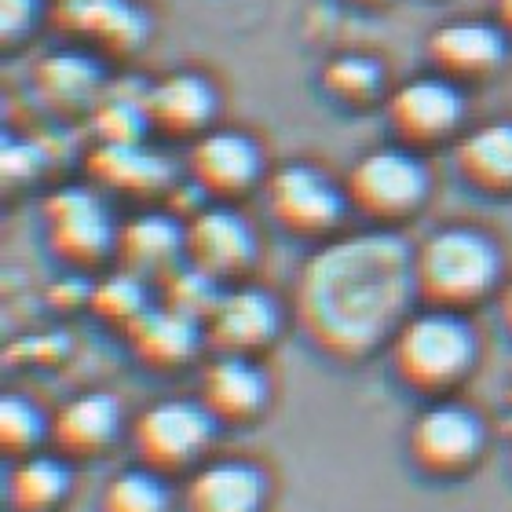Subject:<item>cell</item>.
Returning a JSON list of instances; mask_svg holds the SVG:
<instances>
[{"instance_id":"6da1fadb","label":"cell","mask_w":512,"mask_h":512,"mask_svg":"<svg viewBox=\"0 0 512 512\" xmlns=\"http://www.w3.org/2000/svg\"><path fill=\"white\" fill-rule=\"evenodd\" d=\"M414 304V246L388 227L326 238L293 289L297 330L333 363H363L388 348Z\"/></svg>"},{"instance_id":"7a4b0ae2","label":"cell","mask_w":512,"mask_h":512,"mask_svg":"<svg viewBox=\"0 0 512 512\" xmlns=\"http://www.w3.org/2000/svg\"><path fill=\"white\" fill-rule=\"evenodd\" d=\"M502 249L469 224L439 227L414 246V289L421 308L469 311L502 289Z\"/></svg>"},{"instance_id":"3957f363","label":"cell","mask_w":512,"mask_h":512,"mask_svg":"<svg viewBox=\"0 0 512 512\" xmlns=\"http://www.w3.org/2000/svg\"><path fill=\"white\" fill-rule=\"evenodd\" d=\"M388 355L399 384L410 392L425 399H450V392H458L480 363V337L465 311L421 308L410 311L395 330Z\"/></svg>"},{"instance_id":"277c9868","label":"cell","mask_w":512,"mask_h":512,"mask_svg":"<svg viewBox=\"0 0 512 512\" xmlns=\"http://www.w3.org/2000/svg\"><path fill=\"white\" fill-rule=\"evenodd\" d=\"M432 176L410 147H374L344 176V194L355 213L374 227H395L425 209Z\"/></svg>"},{"instance_id":"5b68a950","label":"cell","mask_w":512,"mask_h":512,"mask_svg":"<svg viewBox=\"0 0 512 512\" xmlns=\"http://www.w3.org/2000/svg\"><path fill=\"white\" fill-rule=\"evenodd\" d=\"M216 421L202 399H161L132 421V450L139 465L161 476H191L216 439Z\"/></svg>"},{"instance_id":"8992f818","label":"cell","mask_w":512,"mask_h":512,"mask_svg":"<svg viewBox=\"0 0 512 512\" xmlns=\"http://www.w3.org/2000/svg\"><path fill=\"white\" fill-rule=\"evenodd\" d=\"M267 216L293 238L326 242L344 224V213L352 209L344 183H337L326 169L308 161H289L282 169L267 172L264 180Z\"/></svg>"},{"instance_id":"52a82bcc","label":"cell","mask_w":512,"mask_h":512,"mask_svg":"<svg viewBox=\"0 0 512 512\" xmlns=\"http://www.w3.org/2000/svg\"><path fill=\"white\" fill-rule=\"evenodd\" d=\"M487 450L483 417L454 399H432L406 428V454L432 480H465Z\"/></svg>"},{"instance_id":"ba28073f","label":"cell","mask_w":512,"mask_h":512,"mask_svg":"<svg viewBox=\"0 0 512 512\" xmlns=\"http://www.w3.org/2000/svg\"><path fill=\"white\" fill-rule=\"evenodd\" d=\"M48 246L70 267H99L118 260L121 227L110 216V205L92 187H59L44 202Z\"/></svg>"},{"instance_id":"9c48e42d","label":"cell","mask_w":512,"mask_h":512,"mask_svg":"<svg viewBox=\"0 0 512 512\" xmlns=\"http://www.w3.org/2000/svg\"><path fill=\"white\" fill-rule=\"evenodd\" d=\"M183 260L220 286H238L260 260V242L238 209L227 202L202 205L183 224Z\"/></svg>"},{"instance_id":"30bf717a","label":"cell","mask_w":512,"mask_h":512,"mask_svg":"<svg viewBox=\"0 0 512 512\" xmlns=\"http://www.w3.org/2000/svg\"><path fill=\"white\" fill-rule=\"evenodd\" d=\"M465 110L469 99L458 81H450L447 74H425L410 77L388 96V125L403 147L417 150L458 136Z\"/></svg>"},{"instance_id":"8fae6325","label":"cell","mask_w":512,"mask_h":512,"mask_svg":"<svg viewBox=\"0 0 512 512\" xmlns=\"http://www.w3.org/2000/svg\"><path fill=\"white\" fill-rule=\"evenodd\" d=\"M187 176L205 198L235 202L267 180L264 150L238 128H209L187 150Z\"/></svg>"},{"instance_id":"7c38bea8","label":"cell","mask_w":512,"mask_h":512,"mask_svg":"<svg viewBox=\"0 0 512 512\" xmlns=\"http://www.w3.org/2000/svg\"><path fill=\"white\" fill-rule=\"evenodd\" d=\"M282 333V304L267 289L224 286L205 315V344L216 355H264Z\"/></svg>"},{"instance_id":"4fadbf2b","label":"cell","mask_w":512,"mask_h":512,"mask_svg":"<svg viewBox=\"0 0 512 512\" xmlns=\"http://www.w3.org/2000/svg\"><path fill=\"white\" fill-rule=\"evenodd\" d=\"M428 59L436 74H447L458 85L494 77L509 55V33L487 19H454L428 33Z\"/></svg>"},{"instance_id":"5bb4252c","label":"cell","mask_w":512,"mask_h":512,"mask_svg":"<svg viewBox=\"0 0 512 512\" xmlns=\"http://www.w3.org/2000/svg\"><path fill=\"white\" fill-rule=\"evenodd\" d=\"M209 414L227 428L256 425L271 406V377L253 355H216L202 374V395Z\"/></svg>"},{"instance_id":"9a60e30c","label":"cell","mask_w":512,"mask_h":512,"mask_svg":"<svg viewBox=\"0 0 512 512\" xmlns=\"http://www.w3.org/2000/svg\"><path fill=\"white\" fill-rule=\"evenodd\" d=\"M271 476L264 465L224 458L198 465L183 487V512H267Z\"/></svg>"},{"instance_id":"2e32d148","label":"cell","mask_w":512,"mask_h":512,"mask_svg":"<svg viewBox=\"0 0 512 512\" xmlns=\"http://www.w3.org/2000/svg\"><path fill=\"white\" fill-rule=\"evenodd\" d=\"M125 414L110 392H81L52 414V443L66 461H96L121 439Z\"/></svg>"},{"instance_id":"e0dca14e","label":"cell","mask_w":512,"mask_h":512,"mask_svg":"<svg viewBox=\"0 0 512 512\" xmlns=\"http://www.w3.org/2000/svg\"><path fill=\"white\" fill-rule=\"evenodd\" d=\"M132 355L150 370H180V366L194 363L205 344V322L187 315L180 308L150 304L132 326L125 330Z\"/></svg>"},{"instance_id":"ac0fdd59","label":"cell","mask_w":512,"mask_h":512,"mask_svg":"<svg viewBox=\"0 0 512 512\" xmlns=\"http://www.w3.org/2000/svg\"><path fill=\"white\" fill-rule=\"evenodd\" d=\"M216 107H220L216 85L205 74H194V70L165 74L147 88L150 125L165 136H202L213 125Z\"/></svg>"},{"instance_id":"d6986e66","label":"cell","mask_w":512,"mask_h":512,"mask_svg":"<svg viewBox=\"0 0 512 512\" xmlns=\"http://www.w3.org/2000/svg\"><path fill=\"white\" fill-rule=\"evenodd\" d=\"M454 169L472 191L509 198L512 194V121H487L454 139Z\"/></svg>"},{"instance_id":"ffe728a7","label":"cell","mask_w":512,"mask_h":512,"mask_svg":"<svg viewBox=\"0 0 512 512\" xmlns=\"http://www.w3.org/2000/svg\"><path fill=\"white\" fill-rule=\"evenodd\" d=\"M88 172L107 191L136 198H154L172 187V165L147 143H99L88 158Z\"/></svg>"},{"instance_id":"44dd1931","label":"cell","mask_w":512,"mask_h":512,"mask_svg":"<svg viewBox=\"0 0 512 512\" xmlns=\"http://www.w3.org/2000/svg\"><path fill=\"white\" fill-rule=\"evenodd\" d=\"M118 264L143 278H165L183 264V224L172 213L132 216L121 224Z\"/></svg>"},{"instance_id":"7402d4cb","label":"cell","mask_w":512,"mask_h":512,"mask_svg":"<svg viewBox=\"0 0 512 512\" xmlns=\"http://www.w3.org/2000/svg\"><path fill=\"white\" fill-rule=\"evenodd\" d=\"M33 85L41 99L55 110H96L103 88L99 66L81 52H55L37 63Z\"/></svg>"},{"instance_id":"603a6c76","label":"cell","mask_w":512,"mask_h":512,"mask_svg":"<svg viewBox=\"0 0 512 512\" xmlns=\"http://www.w3.org/2000/svg\"><path fill=\"white\" fill-rule=\"evenodd\" d=\"M74 491V476L66 458L55 454H30L15 461L8 476V505L11 512H59Z\"/></svg>"},{"instance_id":"cb8c5ba5","label":"cell","mask_w":512,"mask_h":512,"mask_svg":"<svg viewBox=\"0 0 512 512\" xmlns=\"http://www.w3.org/2000/svg\"><path fill=\"white\" fill-rule=\"evenodd\" d=\"M63 19L99 37L110 52H132L147 41V15L128 0H66Z\"/></svg>"},{"instance_id":"d4e9b609","label":"cell","mask_w":512,"mask_h":512,"mask_svg":"<svg viewBox=\"0 0 512 512\" xmlns=\"http://www.w3.org/2000/svg\"><path fill=\"white\" fill-rule=\"evenodd\" d=\"M52 439V417L26 395H4L0 399V450L4 458H30Z\"/></svg>"},{"instance_id":"484cf974","label":"cell","mask_w":512,"mask_h":512,"mask_svg":"<svg viewBox=\"0 0 512 512\" xmlns=\"http://www.w3.org/2000/svg\"><path fill=\"white\" fill-rule=\"evenodd\" d=\"M103 512H172V487L161 472L136 465L103 487Z\"/></svg>"},{"instance_id":"4316f807","label":"cell","mask_w":512,"mask_h":512,"mask_svg":"<svg viewBox=\"0 0 512 512\" xmlns=\"http://www.w3.org/2000/svg\"><path fill=\"white\" fill-rule=\"evenodd\" d=\"M322 88L341 103H370L381 96L384 66L366 52H341L322 66Z\"/></svg>"},{"instance_id":"83f0119b","label":"cell","mask_w":512,"mask_h":512,"mask_svg":"<svg viewBox=\"0 0 512 512\" xmlns=\"http://www.w3.org/2000/svg\"><path fill=\"white\" fill-rule=\"evenodd\" d=\"M88 304H92V311H96L103 322H114V326L128 330V326L150 308L147 278L136 275V271H128V267H121V271L103 278L99 286H92Z\"/></svg>"},{"instance_id":"f1b7e54d","label":"cell","mask_w":512,"mask_h":512,"mask_svg":"<svg viewBox=\"0 0 512 512\" xmlns=\"http://www.w3.org/2000/svg\"><path fill=\"white\" fill-rule=\"evenodd\" d=\"M92 118H96L99 143H143V132L154 128L150 125V110H147V92L121 96L114 85L99 96Z\"/></svg>"},{"instance_id":"f546056e","label":"cell","mask_w":512,"mask_h":512,"mask_svg":"<svg viewBox=\"0 0 512 512\" xmlns=\"http://www.w3.org/2000/svg\"><path fill=\"white\" fill-rule=\"evenodd\" d=\"M37 15V0H0V22H4V41L30 30Z\"/></svg>"},{"instance_id":"4dcf8cb0","label":"cell","mask_w":512,"mask_h":512,"mask_svg":"<svg viewBox=\"0 0 512 512\" xmlns=\"http://www.w3.org/2000/svg\"><path fill=\"white\" fill-rule=\"evenodd\" d=\"M498 315H502L505 330L512 333V278L505 282L502 289H498Z\"/></svg>"},{"instance_id":"1f68e13d","label":"cell","mask_w":512,"mask_h":512,"mask_svg":"<svg viewBox=\"0 0 512 512\" xmlns=\"http://www.w3.org/2000/svg\"><path fill=\"white\" fill-rule=\"evenodd\" d=\"M494 22H498V26L512 37V0H498V19Z\"/></svg>"},{"instance_id":"d6a6232c","label":"cell","mask_w":512,"mask_h":512,"mask_svg":"<svg viewBox=\"0 0 512 512\" xmlns=\"http://www.w3.org/2000/svg\"><path fill=\"white\" fill-rule=\"evenodd\" d=\"M352 4H363V8H381V4H392V0H352Z\"/></svg>"}]
</instances>
